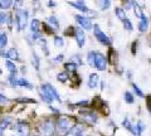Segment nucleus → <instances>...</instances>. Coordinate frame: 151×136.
<instances>
[{
	"label": "nucleus",
	"instance_id": "f257e3e1",
	"mask_svg": "<svg viewBox=\"0 0 151 136\" xmlns=\"http://www.w3.org/2000/svg\"><path fill=\"white\" fill-rule=\"evenodd\" d=\"M93 35H94V38H96V40L100 44L106 45V47H111L112 39L101 29V27L98 24H93Z\"/></svg>",
	"mask_w": 151,
	"mask_h": 136
},
{
	"label": "nucleus",
	"instance_id": "f03ea898",
	"mask_svg": "<svg viewBox=\"0 0 151 136\" xmlns=\"http://www.w3.org/2000/svg\"><path fill=\"white\" fill-rule=\"evenodd\" d=\"M68 4L70 6L76 8L77 10L84 13V15H87L88 18H96L97 17V12H94L93 9H89L86 5V1L84 0H76V1H68Z\"/></svg>",
	"mask_w": 151,
	"mask_h": 136
},
{
	"label": "nucleus",
	"instance_id": "7ed1b4c3",
	"mask_svg": "<svg viewBox=\"0 0 151 136\" xmlns=\"http://www.w3.org/2000/svg\"><path fill=\"white\" fill-rule=\"evenodd\" d=\"M28 17H29V14H28V10H25V9H20V10H18L17 15H15V25H17L19 32L24 30L27 28V25H28Z\"/></svg>",
	"mask_w": 151,
	"mask_h": 136
},
{
	"label": "nucleus",
	"instance_id": "20e7f679",
	"mask_svg": "<svg viewBox=\"0 0 151 136\" xmlns=\"http://www.w3.org/2000/svg\"><path fill=\"white\" fill-rule=\"evenodd\" d=\"M57 122L53 119H45L40 125V130L44 136H53L55 132Z\"/></svg>",
	"mask_w": 151,
	"mask_h": 136
},
{
	"label": "nucleus",
	"instance_id": "39448f33",
	"mask_svg": "<svg viewBox=\"0 0 151 136\" xmlns=\"http://www.w3.org/2000/svg\"><path fill=\"white\" fill-rule=\"evenodd\" d=\"M72 126H73L72 121H70V119L67 116H60V117H58V120H57V129H58V131L62 135H64Z\"/></svg>",
	"mask_w": 151,
	"mask_h": 136
},
{
	"label": "nucleus",
	"instance_id": "423d86ee",
	"mask_svg": "<svg viewBox=\"0 0 151 136\" xmlns=\"http://www.w3.org/2000/svg\"><path fill=\"white\" fill-rule=\"evenodd\" d=\"M79 115H81V119L83 120V122H86L91 126H94L98 121L97 114L94 111H91V110H82Z\"/></svg>",
	"mask_w": 151,
	"mask_h": 136
},
{
	"label": "nucleus",
	"instance_id": "0eeeda50",
	"mask_svg": "<svg viewBox=\"0 0 151 136\" xmlns=\"http://www.w3.org/2000/svg\"><path fill=\"white\" fill-rule=\"evenodd\" d=\"M108 67V59L107 57H105L103 53L97 52L96 54V59H94V68L100 72H105Z\"/></svg>",
	"mask_w": 151,
	"mask_h": 136
},
{
	"label": "nucleus",
	"instance_id": "6e6552de",
	"mask_svg": "<svg viewBox=\"0 0 151 136\" xmlns=\"http://www.w3.org/2000/svg\"><path fill=\"white\" fill-rule=\"evenodd\" d=\"M74 38H76V42H77L78 48H83L87 40L84 29H82L81 27H74Z\"/></svg>",
	"mask_w": 151,
	"mask_h": 136
},
{
	"label": "nucleus",
	"instance_id": "1a4fd4ad",
	"mask_svg": "<svg viewBox=\"0 0 151 136\" xmlns=\"http://www.w3.org/2000/svg\"><path fill=\"white\" fill-rule=\"evenodd\" d=\"M76 22H77L78 27H81L84 30H91L93 29V24L91 22V18H88L87 15H76L74 17Z\"/></svg>",
	"mask_w": 151,
	"mask_h": 136
},
{
	"label": "nucleus",
	"instance_id": "9d476101",
	"mask_svg": "<svg viewBox=\"0 0 151 136\" xmlns=\"http://www.w3.org/2000/svg\"><path fill=\"white\" fill-rule=\"evenodd\" d=\"M150 24H151L150 18L146 15V14H144V15L140 18L139 24H137L139 32L141 33V34H145V33H147V32H149V28H150Z\"/></svg>",
	"mask_w": 151,
	"mask_h": 136
},
{
	"label": "nucleus",
	"instance_id": "9b49d317",
	"mask_svg": "<svg viewBox=\"0 0 151 136\" xmlns=\"http://www.w3.org/2000/svg\"><path fill=\"white\" fill-rule=\"evenodd\" d=\"M15 131L22 136H29L30 132V126L27 121H18L15 125Z\"/></svg>",
	"mask_w": 151,
	"mask_h": 136
},
{
	"label": "nucleus",
	"instance_id": "f8f14e48",
	"mask_svg": "<svg viewBox=\"0 0 151 136\" xmlns=\"http://www.w3.org/2000/svg\"><path fill=\"white\" fill-rule=\"evenodd\" d=\"M40 87L43 88L45 92H48L49 95L53 97V100H55L57 102H62V100H60V96L58 95V91L55 90V87H54V86H52L50 83H43Z\"/></svg>",
	"mask_w": 151,
	"mask_h": 136
},
{
	"label": "nucleus",
	"instance_id": "ddd939ff",
	"mask_svg": "<svg viewBox=\"0 0 151 136\" xmlns=\"http://www.w3.org/2000/svg\"><path fill=\"white\" fill-rule=\"evenodd\" d=\"M83 132V126L82 125H73L67 132L64 134V136H81Z\"/></svg>",
	"mask_w": 151,
	"mask_h": 136
},
{
	"label": "nucleus",
	"instance_id": "4468645a",
	"mask_svg": "<svg viewBox=\"0 0 151 136\" xmlns=\"http://www.w3.org/2000/svg\"><path fill=\"white\" fill-rule=\"evenodd\" d=\"M145 129H146V126L144 125V122L139 121V122H136L135 125H132L131 134L134 136H141V135H142V132L145 131Z\"/></svg>",
	"mask_w": 151,
	"mask_h": 136
},
{
	"label": "nucleus",
	"instance_id": "2eb2a0df",
	"mask_svg": "<svg viewBox=\"0 0 151 136\" xmlns=\"http://www.w3.org/2000/svg\"><path fill=\"white\" fill-rule=\"evenodd\" d=\"M98 83H100V78H98V74L97 73H91L88 77V82H87V86L88 88H91V90H94Z\"/></svg>",
	"mask_w": 151,
	"mask_h": 136
},
{
	"label": "nucleus",
	"instance_id": "dca6fc26",
	"mask_svg": "<svg viewBox=\"0 0 151 136\" xmlns=\"http://www.w3.org/2000/svg\"><path fill=\"white\" fill-rule=\"evenodd\" d=\"M131 10L134 12L135 17H136V18H139V19H140V18L145 14V13H144L142 6H141L140 4H139L137 1H136V0H132V9H131Z\"/></svg>",
	"mask_w": 151,
	"mask_h": 136
},
{
	"label": "nucleus",
	"instance_id": "f3484780",
	"mask_svg": "<svg viewBox=\"0 0 151 136\" xmlns=\"http://www.w3.org/2000/svg\"><path fill=\"white\" fill-rule=\"evenodd\" d=\"M94 4L98 6V9L102 12H106L111 8V0H94Z\"/></svg>",
	"mask_w": 151,
	"mask_h": 136
},
{
	"label": "nucleus",
	"instance_id": "a211bd4d",
	"mask_svg": "<svg viewBox=\"0 0 151 136\" xmlns=\"http://www.w3.org/2000/svg\"><path fill=\"white\" fill-rule=\"evenodd\" d=\"M38 91H39V96H40L42 100H43V102H45L47 105H52V102L54 101L53 97H52L48 92H45L42 87H39V90H38Z\"/></svg>",
	"mask_w": 151,
	"mask_h": 136
},
{
	"label": "nucleus",
	"instance_id": "6ab92c4d",
	"mask_svg": "<svg viewBox=\"0 0 151 136\" xmlns=\"http://www.w3.org/2000/svg\"><path fill=\"white\" fill-rule=\"evenodd\" d=\"M3 55H4V57H5L6 59H10V60H18V59H19V53H18V50H17L15 48L8 49Z\"/></svg>",
	"mask_w": 151,
	"mask_h": 136
},
{
	"label": "nucleus",
	"instance_id": "aec40b11",
	"mask_svg": "<svg viewBox=\"0 0 151 136\" xmlns=\"http://www.w3.org/2000/svg\"><path fill=\"white\" fill-rule=\"evenodd\" d=\"M47 24H48L49 27L53 28L55 32L59 29V22H58V19L55 18V15H50L48 19H47Z\"/></svg>",
	"mask_w": 151,
	"mask_h": 136
},
{
	"label": "nucleus",
	"instance_id": "412c9836",
	"mask_svg": "<svg viewBox=\"0 0 151 136\" xmlns=\"http://www.w3.org/2000/svg\"><path fill=\"white\" fill-rule=\"evenodd\" d=\"M115 15H116L117 19H120L121 22H122V20H125L126 18H127V15H126V10H125L124 8H120V6L115 8Z\"/></svg>",
	"mask_w": 151,
	"mask_h": 136
},
{
	"label": "nucleus",
	"instance_id": "4be33fe9",
	"mask_svg": "<svg viewBox=\"0 0 151 136\" xmlns=\"http://www.w3.org/2000/svg\"><path fill=\"white\" fill-rule=\"evenodd\" d=\"M17 86H20L23 88H28V90H33V84L29 82V81H27L25 78H19L18 77V82H17Z\"/></svg>",
	"mask_w": 151,
	"mask_h": 136
},
{
	"label": "nucleus",
	"instance_id": "5701e85b",
	"mask_svg": "<svg viewBox=\"0 0 151 136\" xmlns=\"http://www.w3.org/2000/svg\"><path fill=\"white\" fill-rule=\"evenodd\" d=\"M37 43H38V45H39L40 48H42V50H43V53H44L45 55H49V48H48V44H47V40L43 38V37H42V38L37 42Z\"/></svg>",
	"mask_w": 151,
	"mask_h": 136
},
{
	"label": "nucleus",
	"instance_id": "b1692460",
	"mask_svg": "<svg viewBox=\"0 0 151 136\" xmlns=\"http://www.w3.org/2000/svg\"><path fill=\"white\" fill-rule=\"evenodd\" d=\"M64 69H65V72H68L69 74H76V72H77V64L73 62H68L64 64Z\"/></svg>",
	"mask_w": 151,
	"mask_h": 136
},
{
	"label": "nucleus",
	"instance_id": "393cba45",
	"mask_svg": "<svg viewBox=\"0 0 151 136\" xmlns=\"http://www.w3.org/2000/svg\"><path fill=\"white\" fill-rule=\"evenodd\" d=\"M5 64H6V68H8V71L10 72V74H17L18 73V68H17V65L13 63V60L6 59Z\"/></svg>",
	"mask_w": 151,
	"mask_h": 136
},
{
	"label": "nucleus",
	"instance_id": "a878e982",
	"mask_svg": "<svg viewBox=\"0 0 151 136\" xmlns=\"http://www.w3.org/2000/svg\"><path fill=\"white\" fill-rule=\"evenodd\" d=\"M30 60H32V64H33V67H34L37 71L39 69V67H40V62H39V57L37 55V53L35 52H33L32 53V57H30Z\"/></svg>",
	"mask_w": 151,
	"mask_h": 136
},
{
	"label": "nucleus",
	"instance_id": "bb28decb",
	"mask_svg": "<svg viewBox=\"0 0 151 136\" xmlns=\"http://www.w3.org/2000/svg\"><path fill=\"white\" fill-rule=\"evenodd\" d=\"M96 54H97V52H94V50H91V52H88V54H87V63L91 65V67H94V59H96Z\"/></svg>",
	"mask_w": 151,
	"mask_h": 136
},
{
	"label": "nucleus",
	"instance_id": "cd10ccee",
	"mask_svg": "<svg viewBox=\"0 0 151 136\" xmlns=\"http://www.w3.org/2000/svg\"><path fill=\"white\" fill-rule=\"evenodd\" d=\"M69 76L70 74L68 72H60V73L57 74V79H58L59 82H62V83H65V82H68Z\"/></svg>",
	"mask_w": 151,
	"mask_h": 136
},
{
	"label": "nucleus",
	"instance_id": "c85d7f7f",
	"mask_svg": "<svg viewBox=\"0 0 151 136\" xmlns=\"http://www.w3.org/2000/svg\"><path fill=\"white\" fill-rule=\"evenodd\" d=\"M13 1L14 0H0V8L3 10H8L13 6Z\"/></svg>",
	"mask_w": 151,
	"mask_h": 136
},
{
	"label": "nucleus",
	"instance_id": "c756f323",
	"mask_svg": "<svg viewBox=\"0 0 151 136\" xmlns=\"http://www.w3.org/2000/svg\"><path fill=\"white\" fill-rule=\"evenodd\" d=\"M122 23H124V28H125L126 32H132L134 30V24H132L130 18H126L125 20H122Z\"/></svg>",
	"mask_w": 151,
	"mask_h": 136
},
{
	"label": "nucleus",
	"instance_id": "7c9ffc66",
	"mask_svg": "<svg viewBox=\"0 0 151 136\" xmlns=\"http://www.w3.org/2000/svg\"><path fill=\"white\" fill-rule=\"evenodd\" d=\"M29 27H30V30L32 32H38V30H39V27H40V22L34 18V19H32Z\"/></svg>",
	"mask_w": 151,
	"mask_h": 136
},
{
	"label": "nucleus",
	"instance_id": "2f4dec72",
	"mask_svg": "<svg viewBox=\"0 0 151 136\" xmlns=\"http://www.w3.org/2000/svg\"><path fill=\"white\" fill-rule=\"evenodd\" d=\"M131 86H132V90H134V92H135V95H136V96L140 97V98H144V97H145L144 92L141 91V88L137 86V84H136V83H132Z\"/></svg>",
	"mask_w": 151,
	"mask_h": 136
},
{
	"label": "nucleus",
	"instance_id": "473e14b6",
	"mask_svg": "<svg viewBox=\"0 0 151 136\" xmlns=\"http://www.w3.org/2000/svg\"><path fill=\"white\" fill-rule=\"evenodd\" d=\"M124 100H125L126 104L132 105L134 104V101H135V98H134V95H132L131 92H125L124 93Z\"/></svg>",
	"mask_w": 151,
	"mask_h": 136
},
{
	"label": "nucleus",
	"instance_id": "72a5a7b5",
	"mask_svg": "<svg viewBox=\"0 0 151 136\" xmlns=\"http://www.w3.org/2000/svg\"><path fill=\"white\" fill-rule=\"evenodd\" d=\"M63 45H64V39L62 37L55 35L54 37V47H57V48H62Z\"/></svg>",
	"mask_w": 151,
	"mask_h": 136
},
{
	"label": "nucleus",
	"instance_id": "f704fd0d",
	"mask_svg": "<svg viewBox=\"0 0 151 136\" xmlns=\"http://www.w3.org/2000/svg\"><path fill=\"white\" fill-rule=\"evenodd\" d=\"M70 62H73V63H76L77 65H82V58H81V55L79 54H74V55H72V58H70Z\"/></svg>",
	"mask_w": 151,
	"mask_h": 136
},
{
	"label": "nucleus",
	"instance_id": "c9c22d12",
	"mask_svg": "<svg viewBox=\"0 0 151 136\" xmlns=\"http://www.w3.org/2000/svg\"><path fill=\"white\" fill-rule=\"evenodd\" d=\"M6 43H8V35H6V34H3L1 38H0V50L5 48Z\"/></svg>",
	"mask_w": 151,
	"mask_h": 136
},
{
	"label": "nucleus",
	"instance_id": "e433bc0d",
	"mask_svg": "<svg viewBox=\"0 0 151 136\" xmlns=\"http://www.w3.org/2000/svg\"><path fill=\"white\" fill-rule=\"evenodd\" d=\"M122 126H124V127L126 129V130H129L130 132H131V130H132V124H131V121H130V119H126L122 121Z\"/></svg>",
	"mask_w": 151,
	"mask_h": 136
},
{
	"label": "nucleus",
	"instance_id": "4c0bfd02",
	"mask_svg": "<svg viewBox=\"0 0 151 136\" xmlns=\"http://www.w3.org/2000/svg\"><path fill=\"white\" fill-rule=\"evenodd\" d=\"M17 102H25V104H37L35 100H33V98H17Z\"/></svg>",
	"mask_w": 151,
	"mask_h": 136
},
{
	"label": "nucleus",
	"instance_id": "58836bf2",
	"mask_svg": "<svg viewBox=\"0 0 151 136\" xmlns=\"http://www.w3.org/2000/svg\"><path fill=\"white\" fill-rule=\"evenodd\" d=\"M0 125H1V127L5 130V129H8L9 126H10V119H9V117H6V119H4L1 122H0Z\"/></svg>",
	"mask_w": 151,
	"mask_h": 136
},
{
	"label": "nucleus",
	"instance_id": "ea45409f",
	"mask_svg": "<svg viewBox=\"0 0 151 136\" xmlns=\"http://www.w3.org/2000/svg\"><path fill=\"white\" fill-rule=\"evenodd\" d=\"M63 54H59V55H57V57L53 59V63H60V62H63Z\"/></svg>",
	"mask_w": 151,
	"mask_h": 136
},
{
	"label": "nucleus",
	"instance_id": "a19ab883",
	"mask_svg": "<svg viewBox=\"0 0 151 136\" xmlns=\"http://www.w3.org/2000/svg\"><path fill=\"white\" fill-rule=\"evenodd\" d=\"M146 106H147V110L151 114V96H147L146 97Z\"/></svg>",
	"mask_w": 151,
	"mask_h": 136
},
{
	"label": "nucleus",
	"instance_id": "79ce46f5",
	"mask_svg": "<svg viewBox=\"0 0 151 136\" xmlns=\"http://www.w3.org/2000/svg\"><path fill=\"white\" fill-rule=\"evenodd\" d=\"M6 20V14H4V13H0V25H3L4 24V22Z\"/></svg>",
	"mask_w": 151,
	"mask_h": 136
},
{
	"label": "nucleus",
	"instance_id": "37998d69",
	"mask_svg": "<svg viewBox=\"0 0 151 136\" xmlns=\"http://www.w3.org/2000/svg\"><path fill=\"white\" fill-rule=\"evenodd\" d=\"M8 101H9V98H8L5 95L0 93V102H8Z\"/></svg>",
	"mask_w": 151,
	"mask_h": 136
},
{
	"label": "nucleus",
	"instance_id": "c03bdc74",
	"mask_svg": "<svg viewBox=\"0 0 151 136\" xmlns=\"http://www.w3.org/2000/svg\"><path fill=\"white\" fill-rule=\"evenodd\" d=\"M48 3H49V4H48V6H49V8H54V6H57V1H54V0H49Z\"/></svg>",
	"mask_w": 151,
	"mask_h": 136
},
{
	"label": "nucleus",
	"instance_id": "a18cd8bd",
	"mask_svg": "<svg viewBox=\"0 0 151 136\" xmlns=\"http://www.w3.org/2000/svg\"><path fill=\"white\" fill-rule=\"evenodd\" d=\"M87 105H89V101H81L77 104V106H87Z\"/></svg>",
	"mask_w": 151,
	"mask_h": 136
},
{
	"label": "nucleus",
	"instance_id": "49530a36",
	"mask_svg": "<svg viewBox=\"0 0 151 136\" xmlns=\"http://www.w3.org/2000/svg\"><path fill=\"white\" fill-rule=\"evenodd\" d=\"M49 107H50V110H52V111H53V112H54V114H58V115L60 114V112H59V110H57V109H54V107H52L50 105H49Z\"/></svg>",
	"mask_w": 151,
	"mask_h": 136
},
{
	"label": "nucleus",
	"instance_id": "de8ad7c7",
	"mask_svg": "<svg viewBox=\"0 0 151 136\" xmlns=\"http://www.w3.org/2000/svg\"><path fill=\"white\" fill-rule=\"evenodd\" d=\"M106 88V81H101V90H105Z\"/></svg>",
	"mask_w": 151,
	"mask_h": 136
},
{
	"label": "nucleus",
	"instance_id": "09e8293b",
	"mask_svg": "<svg viewBox=\"0 0 151 136\" xmlns=\"http://www.w3.org/2000/svg\"><path fill=\"white\" fill-rule=\"evenodd\" d=\"M126 74H127V78H129V79H131V78H132V74H131V72H130V71H127V72H126Z\"/></svg>",
	"mask_w": 151,
	"mask_h": 136
},
{
	"label": "nucleus",
	"instance_id": "8fccbe9b",
	"mask_svg": "<svg viewBox=\"0 0 151 136\" xmlns=\"http://www.w3.org/2000/svg\"><path fill=\"white\" fill-rule=\"evenodd\" d=\"M0 136H4V129L1 127V125H0Z\"/></svg>",
	"mask_w": 151,
	"mask_h": 136
},
{
	"label": "nucleus",
	"instance_id": "3c124183",
	"mask_svg": "<svg viewBox=\"0 0 151 136\" xmlns=\"http://www.w3.org/2000/svg\"><path fill=\"white\" fill-rule=\"evenodd\" d=\"M3 88H4V84H3L1 82H0V90H3Z\"/></svg>",
	"mask_w": 151,
	"mask_h": 136
},
{
	"label": "nucleus",
	"instance_id": "603ef678",
	"mask_svg": "<svg viewBox=\"0 0 151 136\" xmlns=\"http://www.w3.org/2000/svg\"><path fill=\"white\" fill-rule=\"evenodd\" d=\"M12 136H22V135H20V134H18V132H17V134H14V135H12Z\"/></svg>",
	"mask_w": 151,
	"mask_h": 136
},
{
	"label": "nucleus",
	"instance_id": "864d4df0",
	"mask_svg": "<svg viewBox=\"0 0 151 136\" xmlns=\"http://www.w3.org/2000/svg\"><path fill=\"white\" fill-rule=\"evenodd\" d=\"M14 1H15V3H19V1H22V0H14Z\"/></svg>",
	"mask_w": 151,
	"mask_h": 136
},
{
	"label": "nucleus",
	"instance_id": "5fc2aeb1",
	"mask_svg": "<svg viewBox=\"0 0 151 136\" xmlns=\"http://www.w3.org/2000/svg\"><path fill=\"white\" fill-rule=\"evenodd\" d=\"M1 35H3V33H0V38H1Z\"/></svg>",
	"mask_w": 151,
	"mask_h": 136
},
{
	"label": "nucleus",
	"instance_id": "6e6d98bb",
	"mask_svg": "<svg viewBox=\"0 0 151 136\" xmlns=\"http://www.w3.org/2000/svg\"><path fill=\"white\" fill-rule=\"evenodd\" d=\"M3 73V71H1V69H0V74H1Z\"/></svg>",
	"mask_w": 151,
	"mask_h": 136
},
{
	"label": "nucleus",
	"instance_id": "4d7b16f0",
	"mask_svg": "<svg viewBox=\"0 0 151 136\" xmlns=\"http://www.w3.org/2000/svg\"><path fill=\"white\" fill-rule=\"evenodd\" d=\"M0 13H1V8H0Z\"/></svg>",
	"mask_w": 151,
	"mask_h": 136
},
{
	"label": "nucleus",
	"instance_id": "13d9d810",
	"mask_svg": "<svg viewBox=\"0 0 151 136\" xmlns=\"http://www.w3.org/2000/svg\"><path fill=\"white\" fill-rule=\"evenodd\" d=\"M150 49H151V43H150Z\"/></svg>",
	"mask_w": 151,
	"mask_h": 136
},
{
	"label": "nucleus",
	"instance_id": "bf43d9fd",
	"mask_svg": "<svg viewBox=\"0 0 151 136\" xmlns=\"http://www.w3.org/2000/svg\"><path fill=\"white\" fill-rule=\"evenodd\" d=\"M150 64H151V59H150Z\"/></svg>",
	"mask_w": 151,
	"mask_h": 136
},
{
	"label": "nucleus",
	"instance_id": "052dcab7",
	"mask_svg": "<svg viewBox=\"0 0 151 136\" xmlns=\"http://www.w3.org/2000/svg\"><path fill=\"white\" fill-rule=\"evenodd\" d=\"M81 136H83V135H81Z\"/></svg>",
	"mask_w": 151,
	"mask_h": 136
},
{
	"label": "nucleus",
	"instance_id": "680f3d73",
	"mask_svg": "<svg viewBox=\"0 0 151 136\" xmlns=\"http://www.w3.org/2000/svg\"><path fill=\"white\" fill-rule=\"evenodd\" d=\"M124 1H125V0H124Z\"/></svg>",
	"mask_w": 151,
	"mask_h": 136
}]
</instances>
